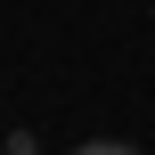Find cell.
Returning <instances> with one entry per match:
<instances>
[{
	"label": "cell",
	"mask_w": 155,
	"mask_h": 155,
	"mask_svg": "<svg viewBox=\"0 0 155 155\" xmlns=\"http://www.w3.org/2000/svg\"><path fill=\"white\" fill-rule=\"evenodd\" d=\"M74 155H139V147H123V139H90V147H74Z\"/></svg>",
	"instance_id": "6da1fadb"
}]
</instances>
